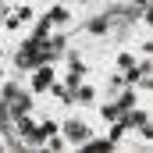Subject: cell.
Wrapping results in <instances>:
<instances>
[{
	"label": "cell",
	"mask_w": 153,
	"mask_h": 153,
	"mask_svg": "<svg viewBox=\"0 0 153 153\" xmlns=\"http://www.w3.org/2000/svg\"><path fill=\"white\" fill-rule=\"evenodd\" d=\"M61 135H64V143H68V150H82L89 139H93V121L82 114H68L61 121Z\"/></svg>",
	"instance_id": "6da1fadb"
},
{
	"label": "cell",
	"mask_w": 153,
	"mask_h": 153,
	"mask_svg": "<svg viewBox=\"0 0 153 153\" xmlns=\"http://www.w3.org/2000/svg\"><path fill=\"white\" fill-rule=\"evenodd\" d=\"M57 82V68L50 64V61H39L29 68V93L32 96H43V93H50V85Z\"/></svg>",
	"instance_id": "7a4b0ae2"
},
{
	"label": "cell",
	"mask_w": 153,
	"mask_h": 153,
	"mask_svg": "<svg viewBox=\"0 0 153 153\" xmlns=\"http://www.w3.org/2000/svg\"><path fill=\"white\" fill-rule=\"evenodd\" d=\"M14 132L22 135V143H25V146H43V135H39V128H36V117L29 114V111L14 114Z\"/></svg>",
	"instance_id": "3957f363"
},
{
	"label": "cell",
	"mask_w": 153,
	"mask_h": 153,
	"mask_svg": "<svg viewBox=\"0 0 153 153\" xmlns=\"http://www.w3.org/2000/svg\"><path fill=\"white\" fill-rule=\"evenodd\" d=\"M25 22H32V4H14V7H7V18H4V29H7V32H18Z\"/></svg>",
	"instance_id": "277c9868"
},
{
	"label": "cell",
	"mask_w": 153,
	"mask_h": 153,
	"mask_svg": "<svg viewBox=\"0 0 153 153\" xmlns=\"http://www.w3.org/2000/svg\"><path fill=\"white\" fill-rule=\"evenodd\" d=\"M71 103H78V107H96L100 103V89L93 82H82V85H75V93H71Z\"/></svg>",
	"instance_id": "5b68a950"
},
{
	"label": "cell",
	"mask_w": 153,
	"mask_h": 153,
	"mask_svg": "<svg viewBox=\"0 0 153 153\" xmlns=\"http://www.w3.org/2000/svg\"><path fill=\"white\" fill-rule=\"evenodd\" d=\"M43 18H46V25H50V29H61V25H71V7H64V4H50Z\"/></svg>",
	"instance_id": "8992f818"
},
{
	"label": "cell",
	"mask_w": 153,
	"mask_h": 153,
	"mask_svg": "<svg viewBox=\"0 0 153 153\" xmlns=\"http://www.w3.org/2000/svg\"><path fill=\"white\" fill-rule=\"evenodd\" d=\"M135 64H139V57H135L132 50H121V53H114V71H125V78L135 75Z\"/></svg>",
	"instance_id": "52a82bcc"
},
{
	"label": "cell",
	"mask_w": 153,
	"mask_h": 153,
	"mask_svg": "<svg viewBox=\"0 0 153 153\" xmlns=\"http://www.w3.org/2000/svg\"><path fill=\"white\" fill-rule=\"evenodd\" d=\"M135 100H139V96H135V89H125V96H117V111L125 114L128 107H135Z\"/></svg>",
	"instance_id": "ba28073f"
},
{
	"label": "cell",
	"mask_w": 153,
	"mask_h": 153,
	"mask_svg": "<svg viewBox=\"0 0 153 153\" xmlns=\"http://www.w3.org/2000/svg\"><path fill=\"white\" fill-rule=\"evenodd\" d=\"M0 78H4V61H0Z\"/></svg>",
	"instance_id": "9c48e42d"
},
{
	"label": "cell",
	"mask_w": 153,
	"mask_h": 153,
	"mask_svg": "<svg viewBox=\"0 0 153 153\" xmlns=\"http://www.w3.org/2000/svg\"><path fill=\"white\" fill-rule=\"evenodd\" d=\"M0 61H4V46H0Z\"/></svg>",
	"instance_id": "30bf717a"
}]
</instances>
